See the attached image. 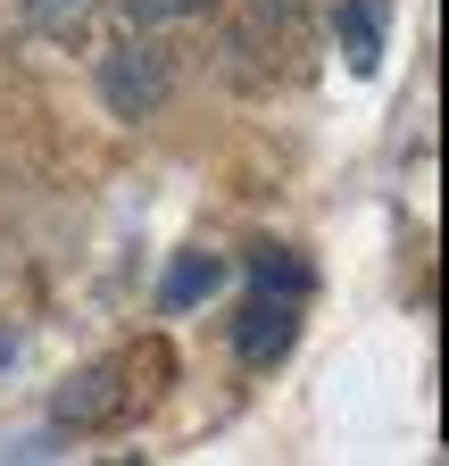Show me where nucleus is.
Wrapping results in <instances>:
<instances>
[{
    "label": "nucleus",
    "mask_w": 449,
    "mask_h": 466,
    "mask_svg": "<svg viewBox=\"0 0 449 466\" xmlns=\"http://www.w3.org/2000/svg\"><path fill=\"white\" fill-rule=\"evenodd\" d=\"M166 100H175V67H166L158 42H108L100 50V108L125 116V126H142V116H158Z\"/></svg>",
    "instance_id": "obj_1"
},
{
    "label": "nucleus",
    "mask_w": 449,
    "mask_h": 466,
    "mask_svg": "<svg viewBox=\"0 0 449 466\" xmlns=\"http://www.w3.org/2000/svg\"><path fill=\"white\" fill-rule=\"evenodd\" d=\"M134 367L125 359H92V367H75L59 391H50V425H67V433H108L134 408V383H125Z\"/></svg>",
    "instance_id": "obj_2"
},
{
    "label": "nucleus",
    "mask_w": 449,
    "mask_h": 466,
    "mask_svg": "<svg viewBox=\"0 0 449 466\" xmlns=\"http://www.w3.org/2000/svg\"><path fill=\"white\" fill-rule=\"evenodd\" d=\"M292 350H300V300H292V291H258L250 283V300L234 309V359L250 375H274Z\"/></svg>",
    "instance_id": "obj_3"
},
{
    "label": "nucleus",
    "mask_w": 449,
    "mask_h": 466,
    "mask_svg": "<svg viewBox=\"0 0 449 466\" xmlns=\"http://www.w3.org/2000/svg\"><path fill=\"white\" fill-rule=\"evenodd\" d=\"M208 291H224V258L216 250H184L175 267H166V283H158V309H192V300H208Z\"/></svg>",
    "instance_id": "obj_4"
},
{
    "label": "nucleus",
    "mask_w": 449,
    "mask_h": 466,
    "mask_svg": "<svg viewBox=\"0 0 449 466\" xmlns=\"http://www.w3.org/2000/svg\"><path fill=\"white\" fill-rule=\"evenodd\" d=\"M17 17H25L42 42H84L92 17H100V0H17Z\"/></svg>",
    "instance_id": "obj_5"
},
{
    "label": "nucleus",
    "mask_w": 449,
    "mask_h": 466,
    "mask_svg": "<svg viewBox=\"0 0 449 466\" xmlns=\"http://www.w3.org/2000/svg\"><path fill=\"white\" fill-rule=\"evenodd\" d=\"M333 34H342V50H350V67L366 76L374 58H383V0H350V9L333 17Z\"/></svg>",
    "instance_id": "obj_6"
},
{
    "label": "nucleus",
    "mask_w": 449,
    "mask_h": 466,
    "mask_svg": "<svg viewBox=\"0 0 449 466\" xmlns=\"http://www.w3.org/2000/svg\"><path fill=\"white\" fill-rule=\"evenodd\" d=\"M250 283H258V291H292V300H308V267H300L292 250H258V258H250Z\"/></svg>",
    "instance_id": "obj_7"
},
{
    "label": "nucleus",
    "mask_w": 449,
    "mask_h": 466,
    "mask_svg": "<svg viewBox=\"0 0 449 466\" xmlns=\"http://www.w3.org/2000/svg\"><path fill=\"white\" fill-rule=\"evenodd\" d=\"M134 9V25H192V17H208L216 0H125Z\"/></svg>",
    "instance_id": "obj_8"
}]
</instances>
